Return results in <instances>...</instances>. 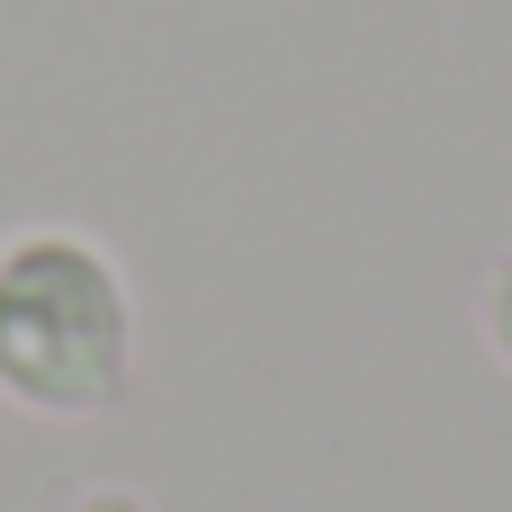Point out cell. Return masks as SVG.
Returning <instances> with one entry per match:
<instances>
[{"label": "cell", "instance_id": "obj_1", "mask_svg": "<svg viewBox=\"0 0 512 512\" xmlns=\"http://www.w3.org/2000/svg\"><path fill=\"white\" fill-rule=\"evenodd\" d=\"M135 288L81 225L0 234V405L27 423H99L135 396Z\"/></svg>", "mask_w": 512, "mask_h": 512}, {"label": "cell", "instance_id": "obj_2", "mask_svg": "<svg viewBox=\"0 0 512 512\" xmlns=\"http://www.w3.org/2000/svg\"><path fill=\"white\" fill-rule=\"evenodd\" d=\"M477 333H486V351L512 369V252H495L477 270Z\"/></svg>", "mask_w": 512, "mask_h": 512}, {"label": "cell", "instance_id": "obj_3", "mask_svg": "<svg viewBox=\"0 0 512 512\" xmlns=\"http://www.w3.org/2000/svg\"><path fill=\"white\" fill-rule=\"evenodd\" d=\"M63 512H153V504H144L135 486H81V495H72Z\"/></svg>", "mask_w": 512, "mask_h": 512}]
</instances>
